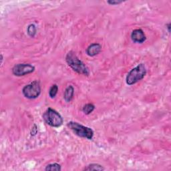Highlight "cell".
Instances as JSON below:
<instances>
[{
    "label": "cell",
    "instance_id": "cell-3",
    "mask_svg": "<svg viewBox=\"0 0 171 171\" xmlns=\"http://www.w3.org/2000/svg\"><path fill=\"white\" fill-rule=\"evenodd\" d=\"M43 119L46 124L50 125L52 127L58 128L61 127L63 124V119L59 112L51 108L47 109L44 112Z\"/></svg>",
    "mask_w": 171,
    "mask_h": 171
},
{
    "label": "cell",
    "instance_id": "cell-9",
    "mask_svg": "<svg viewBox=\"0 0 171 171\" xmlns=\"http://www.w3.org/2000/svg\"><path fill=\"white\" fill-rule=\"evenodd\" d=\"M74 89L73 88L72 86H69L66 88V89L65 90L64 92V100H66L67 102H70L72 100L73 96H74Z\"/></svg>",
    "mask_w": 171,
    "mask_h": 171
},
{
    "label": "cell",
    "instance_id": "cell-16",
    "mask_svg": "<svg viewBox=\"0 0 171 171\" xmlns=\"http://www.w3.org/2000/svg\"><path fill=\"white\" fill-rule=\"evenodd\" d=\"M38 132V128H37V126L35 124L34 126V127L32 128L31 131V136H35L36 134H37Z\"/></svg>",
    "mask_w": 171,
    "mask_h": 171
},
{
    "label": "cell",
    "instance_id": "cell-17",
    "mask_svg": "<svg viewBox=\"0 0 171 171\" xmlns=\"http://www.w3.org/2000/svg\"><path fill=\"white\" fill-rule=\"evenodd\" d=\"M166 27H167V29H168L169 32H170V23H168V24H167V26H166Z\"/></svg>",
    "mask_w": 171,
    "mask_h": 171
},
{
    "label": "cell",
    "instance_id": "cell-8",
    "mask_svg": "<svg viewBox=\"0 0 171 171\" xmlns=\"http://www.w3.org/2000/svg\"><path fill=\"white\" fill-rule=\"evenodd\" d=\"M101 50H102L101 45L99 44L94 43V44L90 45V46H88V48L86 50V54L89 56L93 57V56H95L98 54L99 53L101 52Z\"/></svg>",
    "mask_w": 171,
    "mask_h": 171
},
{
    "label": "cell",
    "instance_id": "cell-14",
    "mask_svg": "<svg viewBox=\"0 0 171 171\" xmlns=\"http://www.w3.org/2000/svg\"><path fill=\"white\" fill-rule=\"evenodd\" d=\"M58 87L56 84H54L50 88V91H49V95H50V98H54L56 97L57 93H58Z\"/></svg>",
    "mask_w": 171,
    "mask_h": 171
},
{
    "label": "cell",
    "instance_id": "cell-10",
    "mask_svg": "<svg viewBox=\"0 0 171 171\" xmlns=\"http://www.w3.org/2000/svg\"><path fill=\"white\" fill-rule=\"evenodd\" d=\"M84 170H88V171H92V170H104V168L102 166L98 165V164H91L88 165L86 167Z\"/></svg>",
    "mask_w": 171,
    "mask_h": 171
},
{
    "label": "cell",
    "instance_id": "cell-15",
    "mask_svg": "<svg viewBox=\"0 0 171 171\" xmlns=\"http://www.w3.org/2000/svg\"><path fill=\"white\" fill-rule=\"evenodd\" d=\"M123 1H120V0H110V1H108V3L111 4V5L115 6V5H119V4H120L123 3Z\"/></svg>",
    "mask_w": 171,
    "mask_h": 171
},
{
    "label": "cell",
    "instance_id": "cell-11",
    "mask_svg": "<svg viewBox=\"0 0 171 171\" xmlns=\"http://www.w3.org/2000/svg\"><path fill=\"white\" fill-rule=\"evenodd\" d=\"M61 170H62L61 166L58 163H53L48 165L46 167V169H45V170L46 171H60Z\"/></svg>",
    "mask_w": 171,
    "mask_h": 171
},
{
    "label": "cell",
    "instance_id": "cell-18",
    "mask_svg": "<svg viewBox=\"0 0 171 171\" xmlns=\"http://www.w3.org/2000/svg\"><path fill=\"white\" fill-rule=\"evenodd\" d=\"M2 62H3V55L2 54L1 55V64H2Z\"/></svg>",
    "mask_w": 171,
    "mask_h": 171
},
{
    "label": "cell",
    "instance_id": "cell-12",
    "mask_svg": "<svg viewBox=\"0 0 171 171\" xmlns=\"http://www.w3.org/2000/svg\"><path fill=\"white\" fill-rule=\"evenodd\" d=\"M95 108V106L94 105L92 104H86L84 108H83V112H84L85 115H90V114L92 113L94 110Z\"/></svg>",
    "mask_w": 171,
    "mask_h": 171
},
{
    "label": "cell",
    "instance_id": "cell-4",
    "mask_svg": "<svg viewBox=\"0 0 171 171\" xmlns=\"http://www.w3.org/2000/svg\"><path fill=\"white\" fill-rule=\"evenodd\" d=\"M67 125L68 128L71 129L77 136L87 138L88 140L92 139L94 131L90 128L84 127V126L76 123V122H70Z\"/></svg>",
    "mask_w": 171,
    "mask_h": 171
},
{
    "label": "cell",
    "instance_id": "cell-7",
    "mask_svg": "<svg viewBox=\"0 0 171 171\" xmlns=\"http://www.w3.org/2000/svg\"><path fill=\"white\" fill-rule=\"evenodd\" d=\"M131 38L135 43H143L146 40V35L144 31L140 29H136L132 31L131 34Z\"/></svg>",
    "mask_w": 171,
    "mask_h": 171
},
{
    "label": "cell",
    "instance_id": "cell-13",
    "mask_svg": "<svg viewBox=\"0 0 171 171\" xmlns=\"http://www.w3.org/2000/svg\"><path fill=\"white\" fill-rule=\"evenodd\" d=\"M36 27L34 24H30V25L28 26L27 29V34L29 35L30 37L34 38V36L36 34Z\"/></svg>",
    "mask_w": 171,
    "mask_h": 171
},
{
    "label": "cell",
    "instance_id": "cell-1",
    "mask_svg": "<svg viewBox=\"0 0 171 171\" xmlns=\"http://www.w3.org/2000/svg\"><path fill=\"white\" fill-rule=\"evenodd\" d=\"M66 61L68 66L76 72L84 76L90 74L88 68L77 57L74 52H68L66 57Z\"/></svg>",
    "mask_w": 171,
    "mask_h": 171
},
{
    "label": "cell",
    "instance_id": "cell-2",
    "mask_svg": "<svg viewBox=\"0 0 171 171\" xmlns=\"http://www.w3.org/2000/svg\"><path fill=\"white\" fill-rule=\"evenodd\" d=\"M146 74V69L143 64H140L130 71L127 76V84L128 85H133L139 82L144 78Z\"/></svg>",
    "mask_w": 171,
    "mask_h": 171
},
{
    "label": "cell",
    "instance_id": "cell-6",
    "mask_svg": "<svg viewBox=\"0 0 171 171\" xmlns=\"http://www.w3.org/2000/svg\"><path fill=\"white\" fill-rule=\"evenodd\" d=\"M35 70V67L29 64H19L12 69V72L16 76H23L31 74Z\"/></svg>",
    "mask_w": 171,
    "mask_h": 171
},
{
    "label": "cell",
    "instance_id": "cell-5",
    "mask_svg": "<svg viewBox=\"0 0 171 171\" xmlns=\"http://www.w3.org/2000/svg\"><path fill=\"white\" fill-rule=\"evenodd\" d=\"M23 94L29 99H35L38 98L41 93V87L39 82L34 81L30 84L26 85L22 90Z\"/></svg>",
    "mask_w": 171,
    "mask_h": 171
}]
</instances>
